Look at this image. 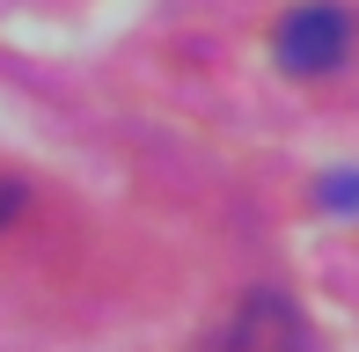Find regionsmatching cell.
I'll return each mask as SVG.
<instances>
[{"mask_svg": "<svg viewBox=\"0 0 359 352\" xmlns=\"http://www.w3.org/2000/svg\"><path fill=\"white\" fill-rule=\"evenodd\" d=\"M271 52H279L286 74H330V67H345V52H352V15L337 8V0H301V8L271 29Z\"/></svg>", "mask_w": 359, "mask_h": 352, "instance_id": "obj_1", "label": "cell"}, {"mask_svg": "<svg viewBox=\"0 0 359 352\" xmlns=\"http://www.w3.org/2000/svg\"><path fill=\"white\" fill-rule=\"evenodd\" d=\"M264 323H271V301H257V309L227 330V345H213V352H271V345H264Z\"/></svg>", "mask_w": 359, "mask_h": 352, "instance_id": "obj_2", "label": "cell"}, {"mask_svg": "<svg viewBox=\"0 0 359 352\" xmlns=\"http://www.w3.org/2000/svg\"><path fill=\"white\" fill-rule=\"evenodd\" d=\"M323 205H359V176H352V169H337L330 184H323Z\"/></svg>", "mask_w": 359, "mask_h": 352, "instance_id": "obj_3", "label": "cell"}, {"mask_svg": "<svg viewBox=\"0 0 359 352\" xmlns=\"http://www.w3.org/2000/svg\"><path fill=\"white\" fill-rule=\"evenodd\" d=\"M15 213H22V184H0V228H8Z\"/></svg>", "mask_w": 359, "mask_h": 352, "instance_id": "obj_4", "label": "cell"}]
</instances>
